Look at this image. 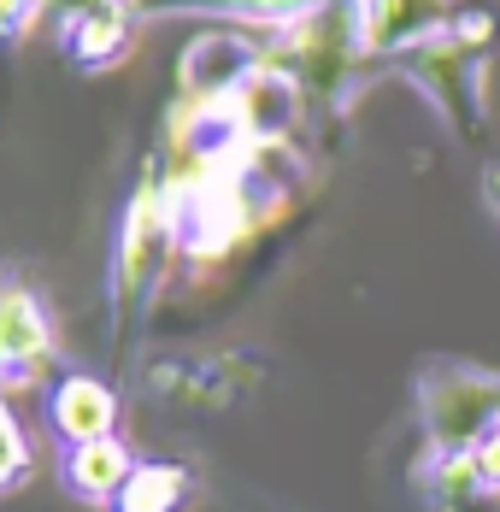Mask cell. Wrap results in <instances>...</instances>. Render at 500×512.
<instances>
[{"label": "cell", "instance_id": "cell-6", "mask_svg": "<svg viewBox=\"0 0 500 512\" xmlns=\"http://www.w3.org/2000/svg\"><path fill=\"white\" fill-rule=\"evenodd\" d=\"M136 0H65V48L83 71H106L130 53L136 36Z\"/></svg>", "mask_w": 500, "mask_h": 512}, {"label": "cell", "instance_id": "cell-4", "mask_svg": "<svg viewBox=\"0 0 500 512\" xmlns=\"http://www.w3.org/2000/svg\"><path fill=\"white\" fill-rule=\"evenodd\" d=\"M465 0H353V24H359V48L371 65H389L395 53H406L412 42L448 30L459 18Z\"/></svg>", "mask_w": 500, "mask_h": 512}, {"label": "cell", "instance_id": "cell-11", "mask_svg": "<svg viewBox=\"0 0 500 512\" xmlns=\"http://www.w3.org/2000/svg\"><path fill=\"white\" fill-rule=\"evenodd\" d=\"M336 0H177V12H212V18H242V24H265V30H283L295 18H312Z\"/></svg>", "mask_w": 500, "mask_h": 512}, {"label": "cell", "instance_id": "cell-7", "mask_svg": "<svg viewBox=\"0 0 500 512\" xmlns=\"http://www.w3.org/2000/svg\"><path fill=\"white\" fill-rule=\"evenodd\" d=\"M412 483H418V507L424 512H500V495L477 477V460L471 454L424 448Z\"/></svg>", "mask_w": 500, "mask_h": 512}, {"label": "cell", "instance_id": "cell-2", "mask_svg": "<svg viewBox=\"0 0 500 512\" xmlns=\"http://www.w3.org/2000/svg\"><path fill=\"white\" fill-rule=\"evenodd\" d=\"M418 430L424 448L471 454L500 430V371L471 359H430L418 371Z\"/></svg>", "mask_w": 500, "mask_h": 512}, {"label": "cell", "instance_id": "cell-16", "mask_svg": "<svg viewBox=\"0 0 500 512\" xmlns=\"http://www.w3.org/2000/svg\"><path fill=\"white\" fill-rule=\"evenodd\" d=\"M136 6H142V12H159V6H177V0H136Z\"/></svg>", "mask_w": 500, "mask_h": 512}, {"label": "cell", "instance_id": "cell-10", "mask_svg": "<svg viewBox=\"0 0 500 512\" xmlns=\"http://www.w3.org/2000/svg\"><path fill=\"white\" fill-rule=\"evenodd\" d=\"M189 507V471L183 465H136L124 489L112 495V512H183Z\"/></svg>", "mask_w": 500, "mask_h": 512}, {"label": "cell", "instance_id": "cell-12", "mask_svg": "<svg viewBox=\"0 0 500 512\" xmlns=\"http://www.w3.org/2000/svg\"><path fill=\"white\" fill-rule=\"evenodd\" d=\"M30 471V448H24V430H18V418L0 407V489H12L18 477Z\"/></svg>", "mask_w": 500, "mask_h": 512}, {"label": "cell", "instance_id": "cell-15", "mask_svg": "<svg viewBox=\"0 0 500 512\" xmlns=\"http://www.w3.org/2000/svg\"><path fill=\"white\" fill-rule=\"evenodd\" d=\"M483 206L500 218V165H489V171H483Z\"/></svg>", "mask_w": 500, "mask_h": 512}, {"label": "cell", "instance_id": "cell-9", "mask_svg": "<svg viewBox=\"0 0 500 512\" xmlns=\"http://www.w3.org/2000/svg\"><path fill=\"white\" fill-rule=\"evenodd\" d=\"M130 471H136V460H130V448H124L118 436L77 442V448H71V465H65L71 489H77V495H89V501H112V495L124 489V477H130Z\"/></svg>", "mask_w": 500, "mask_h": 512}, {"label": "cell", "instance_id": "cell-1", "mask_svg": "<svg viewBox=\"0 0 500 512\" xmlns=\"http://www.w3.org/2000/svg\"><path fill=\"white\" fill-rule=\"evenodd\" d=\"M500 42V18L483 6H459L448 30L412 42L406 53L389 59V71H400L424 101L442 112L459 142H483L489 136V95H483V71H489V53Z\"/></svg>", "mask_w": 500, "mask_h": 512}, {"label": "cell", "instance_id": "cell-14", "mask_svg": "<svg viewBox=\"0 0 500 512\" xmlns=\"http://www.w3.org/2000/svg\"><path fill=\"white\" fill-rule=\"evenodd\" d=\"M471 460H477V477L500 495V430H495V436H483V442L471 448Z\"/></svg>", "mask_w": 500, "mask_h": 512}, {"label": "cell", "instance_id": "cell-5", "mask_svg": "<svg viewBox=\"0 0 500 512\" xmlns=\"http://www.w3.org/2000/svg\"><path fill=\"white\" fill-rule=\"evenodd\" d=\"M53 365V324L42 301L18 283H0V383H36Z\"/></svg>", "mask_w": 500, "mask_h": 512}, {"label": "cell", "instance_id": "cell-8", "mask_svg": "<svg viewBox=\"0 0 500 512\" xmlns=\"http://www.w3.org/2000/svg\"><path fill=\"white\" fill-rule=\"evenodd\" d=\"M48 412H53V430H59L71 448L112 436V424H118V401H112V389L95 383V377H59Z\"/></svg>", "mask_w": 500, "mask_h": 512}, {"label": "cell", "instance_id": "cell-13", "mask_svg": "<svg viewBox=\"0 0 500 512\" xmlns=\"http://www.w3.org/2000/svg\"><path fill=\"white\" fill-rule=\"evenodd\" d=\"M42 6H48V0H0V42H6V36H24Z\"/></svg>", "mask_w": 500, "mask_h": 512}, {"label": "cell", "instance_id": "cell-3", "mask_svg": "<svg viewBox=\"0 0 500 512\" xmlns=\"http://www.w3.org/2000/svg\"><path fill=\"white\" fill-rule=\"evenodd\" d=\"M177 254V212L165 183H142L136 201L124 206V230H118V254H112V312L118 324H136L142 307L159 295L165 271Z\"/></svg>", "mask_w": 500, "mask_h": 512}]
</instances>
